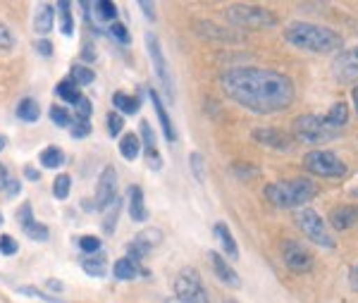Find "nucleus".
I'll return each mask as SVG.
<instances>
[{"mask_svg": "<svg viewBox=\"0 0 358 303\" xmlns=\"http://www.w3.org/2000/svg\"><path fill=\"white\" fill-rule=\"evenodd\" d=\"M120 153H122L124 160L134 162L138 155H141V139H138L134 132H127L124 136L120 139Z\"/></svg>", "mask_w": 358, "mask_h": 303, "instance_id": "22", "label": "nucleus"}, {"mask_svg": "<svg viewBox=\"0 0 358 303\" xmlns=\"http://www.w3.org/2000/svg\"><path fill=\"white\" fill-rule=\"evenodd\" d=\"M332 74L339 84H358V45L344 48L342 53L334 57Z\"/></svg>", "mask_w": 358, "mask_h": 303, "instance_id": "12", "label": "nucleus"}, {"mask_svg": "<svg viewBox=\"0 0 358 303\" xmlns=\"http://www.w3.org/2000/svg\"><path fill=\"white\" fill-rule=\"evenodd\" d=\"M120 211H122V201H120V198H115L110 206L103 211V232H106V234H113L115 232L117 220H120Z\"/></svg>", "mask_w": 358, "mask_h": 303, "instance_id": "24", "label": "nucleus"}, {"mask_svg": "<svg viewBox=\"0 0 358 303\" xmlns=\"http://www.w3.org/2000/svg\"><path fill=\"white\" fill-rule=\"evenodd\" d=\"M24 234L29 239H34V241H45V239L50 237V232H48V227H45V225H41V223H36V220H34L31 225L24 227Z\"/></svg>", "mask_w": 358, "mask_h": 303, "instance_id": "37", "label": "nucleus"}, {"mask_svg": "<svg viewBox=\"0 0 358 303\" xmlns=\"http://www.w3.org/2000/svg\"><path fill=\"white\" fill-rule=\"evenodd\" d=\"M303 167L306 172L322 179H342L346 174L344 160H339L332 150H308L303 155Z\"/></svg>", "mask_w": 358, "mask_h": 303, "instance_id": "7", "label": "nucleus"}, {"mask_svg": "<svg viewBox=\"0 0 358 303\" xmlns=\"http://www.w3.org/2000/svg\"><path fill=\"white\" fill-rule=\"evenodd\" d=\"M53 24H55V10L50 3H41L36 8V15H34V31L41 34V36H45V34L53 31Z\"/></svg>", "mask_w": 358, "mask_h": 303, "instance_id": "19", "label": "nucleus"}, {"mask_svg": "<svg viewBox=\"0 0 358 303\" xmlns=\"http://www.w3.org/2000/svg\"><path fill=\"white\" fill-rule=\"evenodd\" d=\"M292 134L299 143L322 146L327 141H334V139L342 134V129L334 127L325 115H299V118L292 122Z\"/></svg>", "mask_w": 358, "mask_h": 303, "instance_id": "4", "label": "nucleus"}, {"mask_svg": "<svg viewBox=\"0 0 358 303\" xmlns=\"http://www.w3.org/2000/svg\"><path fill=\"white\" fill-rule=\"evenodd\" d=\"M115 198H117V172H115L113 165H106L96 186V211L103 213Z\"/></svg>", "mask_w": 358, "mask_h": 303, "instance_id": "13", "label": "nucleus"}, {"mask_svg": "<svg viewBox=\"0 0 358 303\" xmlns=\"http://www.w3.org/2000/svg\"><path fill=\"white\" fill-rule=\"evenodd\" d=\"M72 129H69V134H72L74 139H86L91 134V122L89 120H84V118H77V115H74L72 118Z\"/></svg>", "mask_w": 358, "mask_h": 303, "instance_id": "36", "label": "nucleus"}, {"mask_svg": "<svg viewBox=\"0 0 358 303\" xmlns=\"http://www.w3.org/2000/svg\"><path fill=\"white\" fill-rule=\"evenodd\" d=\"M285 41L292 43L294 48L306 50V53H334V50L344 48V38L339 31L330 27L313 24V22H292L285 29Z\"/></svg>", "mask_w": 358, "mask_h": 303, "instance_id": "2", "label": "nucleus"}, {"mask_svg": "<svg viewBox=\"0 0 358 303\" xmlns=\"http://www.w3.org/2000/svg\"><path fill=\"white\" fill-rule=\"evenodd\" d=\"M175 294L182 303H210L206 284L196 267H182L175 277Z\"/></svg>", "mask_w": 358, "mask_h": 303, "instance_id": "8", "label": "nucleus"}, {"mask_svg": "<svg viewBox=\"0 0 358 303\" xmlns=\"http://www.w3.org/2000/svg\"><path fill=\"white\" fill-rule=\"evenodd\" d=\"M138 8L146 13L148 20H155V5L153 3H148V0H141V3H138Z\"/></svg>", "mask_w": 358, "mask_h": 303, "instance_id": "48", "label": "nucleus"}, {"mask_svg": "<svg viewBox=\"0 0 358 303\" xmlns=\"http://www.w3.org/2000/svg\"><path fill=\"white\" fill-rule=\"evenodd\" d=\"M224 96L256 115H275L294 103V81L282 72L263 67H229L220 74Z\"/></svg>", "mask_w": 358, "mask_h": 303, "instance_id": "1", "label": "nucleus"}, {"mask_svg": "<svg viewBox=\"0 0 358 303\" xmlns=\"http://www.w3.org/2000/svg\"><path fill=\"white\" fill-rule=\"evenodd\" d=\"M122 129H124V120H122V115L120 113H113L108 115V134H110V136L115 139V136H120V134H122Z\"/></svg>", "mask_w": 358, "mask_h": 303, "instance_id": "39", "label": "nucleus"}, {"mask_svg": "<svg viewBox=\"0 0 358 303\" xmlns=\"http://www.w3.org/2000/svg\"><path fill=\"white\" fill-rule=\"evenodd\" d=\"M327 120L332 122L334 127H339V129H344L346 127V122H349V106H346L344 101H339V103H334V106L327 110V115H325Z\"/></svg>", "mask_w": 358, "mask_h": 303, "instance_id": "28", "label": "nucleus"}, {"mask_svg": "<svg viewBox=\"0 0 358 303\" xmlns=\"http://www.w3.org/2000/svg\"><path fill=\"white\" fill-rule=\"evenodd\" d=\"M50 120H53L57 127H69V125H72V118H69V113H67L65 108H60V106L50 108Z\"/></svg>", "mask_w": 358, "mask_h": 303, "instance_id": "41", "label": "nucleus"}, {"mask_svg": "<svg viewBox=\"0 0 358 303\" xmlns=\"http://www.w3.org/2000/svg\"><path fill=\"white\" fill-rule=\"evenodd\" d=\"M17 251H20V244L15 241V237H10V234L0 237V253H3V255H15Z\"/></svg>", "mask_w": 358, "mask_h": 303, "instance_id": "42", "label": "nucleus"}, {"mask_svg": "<svg viewBox=\"0 0 358 303\" xmlns=\"http://www.w3.org/2000/svg\"><path fill=\"white\" fill-rule=\"evenodd\" d=\"M224 303H236V301H224Z\"/></svg>", "mask_w": 358, "mask_h": 303, "instance_id": "59", "label": "nucleus"}, {"mask_svg": "<svg viewBox=\"0 0 358 303\" xmlns=\"http://www.w3.org/2000/svg\"><path fill=\"white\" fill-rule=\"evenodd\" d=\"M79 248H82L84 253L94 255V253H98V251H101V239H98V237H91V234H86V237L79 239Z\"/></svg>", "mask_w": 358, "mask_h": 303, "instance_id": "40", "label": "nucleus"}, {"mask_svg": "<svg viewBox=\"0 0 358 303\" xmlns=\"http://www.w3.org/2000/svg\"><path fill=\"white\" fill-rule=\"evenodd\" d=\"M5 146H8V139H5V136H3V134H0V150H3V148H5Z\"/></svg>", "mask_w": 358, "mask_h": 303, "instance_id": "56", "label": "nucleus"}, {"mask_svg": "<svg viewBox=\"0 0 358 303\" xmlns=\"http://www.w3.org/2000/svg\"><path fill=\"white\" fill-rule=\"evenodd\" d=\"M224 17L241 29H270L277 24V15L261 5H229Z\"/></svg>", "mask_w": 358, "mask_h": 303, "instance_id": "6", "label": "nucleus"}, {"mask_svg": "<svg viewBox=\"0 0 358 303\" xmlns=\"http://www.w3.org/2000/svg\"><path fill=\"white\" fill-rule=\"evenodd\" d=\"M208 258H210L213 270H215V275H217V279H220L222 284H227V287H232V289H239L241 287L239 272H236L234 267L229 265L220 253H217V251H210V253H208Z\"/></svg>", "mask_w": 358, "mask_h": 303, "instance_id": "15", "label": "nucleus"}, {"mask_svg": "<svg viewBox=\"0 0 358 303\" xmlns=\"http://www.w3.org/2000/svg\"><path fill=\"white\" fill-rule=\"evenodd\" d=\"M253 141H258L261 146H268V148L275 150H292V136H287L282 129L277 127H256L253 129Z\"/></svg>", "mask_w": 358, "mask_h": 303, "instance_id": "14", "label": "nucleus"}, {"mask_svg": "<svg viewBox=\"0 0 358 303\" xmlns=\"http://www.w3.org/2000/svg\"><path fill=\"white\" fill-rule=\"evenodd\" d=\"M215 237H217V241H220L222 251L229 255V258H232V260L239 258V246H236V239H234L232 232H229V227H227V225H224V223H217V225H215Z\"/></svg>", "mask_w": 358, "mask_h": 303, "instance_id": "21", "label": "nucleus"}, {"mask_svg": "<svg viewBox=\"0 0 358 303\" xmlns=\"http://www.w3.org/2000/svg\"><path fill=\"white\" fill-rule=\"evenodd\" d=\"M62 162H65V153H62L57 146H48V148L41 153V165L48 167V170H57Z\"/></svg>", "mask_w": 358, "mask_h": 303, "instance_id": "30", "label": "nucleus"}, {"mask_svg": "<svg viewBox=\"0 0 358 303\" xmlns=\"http://www.w3.org/2000/svg\"><path fill=\"white\" fill-rule=\"evenodd\" d=\"M129 215L134 223H146L148 220V211H146V203H143V191L141 186H131L129 191Z\"/></svg>", "mask_w": 358, "mask_h": 303, "instance_id": "20", "label": "nucleus"}, {"mask_svg": "<svg viewBox=\"0 0 358 303\" xmlns=\"http://www.w3.org/2000/svg\"><path fill=\"white\" fill-rule=\"evenodd\" d=\"M94 79H96V72L91 67H84V65L72 67V81L77 86H89V84H94Z\"/></svg>", "mask_w": 358, "mask_h": 303, "instance_id": "33", "label": "nucleus"}, {"mask_svg": "<svg viewBox=\"0 0 358 303\" xmlns=\"http://www.w3.org/2000/svg\"><path fill=\"white\" fill-rule=\"evenodd\" d=\"M113 275L117 277V279H134L136 275H141V270H138V265L136 263H131L129 258H120V260H115V267H113Z\"/></svg>", "mask_w": 358, "mask_h": 303, "instance_id": "27", "label": "nucleus"}, {"mask_svg": "<svg viewBox=\"0 0 358 303\" xmlns=\"http://www.w3.org/2000/svg\"><path fill=\"white\" fill-rule=\"evenodd\" d=\"M5 223V218H3V213H0V225H3Z\"/></svg>", "mask_w": 358, "mask_h": 303, "instance_id": "58", "label": "nucleus"}, {"mask_svg": "<svg viewBox=\"0 0 358 303\" xmlns=\"http://www.w3.org/2000/svg\"><path fill=\"white\" fill-rule=\"evenodd\" d=\"M69 189H72V179H69V174H57L55 182H53V196L60 198V201H65L69 196Z\"/></svg>", "mask_w": 358, "mask_h": 303, "instance_id": "34", "label": "nucleus"}, {"mask_svg": "<svg viewBox=\"0 0 358 303\" xmlns=\"http://www.w3.org/2000/svg\"><path fill=\"white\" fill-rule=\"evenodd\" d=\"M94 13L101 22H117V5L110 0H98L94 3Z\"/></svg>", "mask_w": 358, "mask_h": 303, "instance_id": "31", "label": "nucleus"}, {"mask_svg": "<svg viewBox=\"0 0 358 303\" xmlns=\"http://www.w3.org/2000/svg\"><path fill=\"white\" fill-rule=\"evenodd\" d=\"M20 189H22V186L17 182H8V196H17V194H20Z\"/></svg>", "mask_w": 358, "mask_h": 303, "instance_id": "53", "label": "nucleus"}, {"mask_svg": "<svg viewBox=\"0 0 358 303\" xmlns=\"http://www.w3.org/2000/svg\"><path fill=\"white\" fill-rule=\"evenodd\" d=\"M74 106H77V118L89 120V118H91V113H94V106H91V101H89L86 96L79 98V101L74 103Z\"/></svg>", "mask_w": 358, "mask_h": 303, "instance_id": "46", "label": "nucleus"}, {"mask_svg": "<svg viewBox=\"0 0 358 303\" xmlns=\"http://www.w3.org/2000/svg\"><path fill=\"white\" fill-rule=\"evenodd\" d=\"M189 167H192V174L196 177V182H206V158L201 153H192L189 155Z\"/></svg>", "mask_w": 358, "mask_h": 303, "instance_id": "35", "label": "nucleus"}, {"mask_svg": "<svg viewBox=\"0 0 358 303\" xmlns=\"http://www.w3.org/2000/svg\"><path fill=\"white\" fill-rule=\"evenodd\" d=\"M8 182H10V174H8V167L3 165V162H0V191L5 189V186H8Z\"/></svg>", "mask_w": 358, "mask_h": 303, "instance_id": "49", "label": "nucleus"}, {"mask_svg": "<svg viewBox=\"0 0 358 303\" xmlns=\"http://www.w3.org/2000/svg\"><path fill=\"white\" fill-rule=\"evenodd\" d=\"M146 48H148V55H151V62H153V69L158 74L160 84L167 93L170 101H175V89H172V79H170V65H167V57L163 53V45H160V38L155 34H146Z\"/></svg>", "mask_w": 358, "mask_h": 303, "instance_id": "11", "label": "nucleus"}, {"mask_svg": "<svg viewBox=\"0 0 358 303\" xmlns=\"http://www.w3.org/2000/svg\"><path fill=\"white\" fill-rule=\"evenodd\" d=\"M17 118L22 122H36L41 118V108H38V101H34V98H22L20 106H17Z\"/></svg>", "mask_w": 358, "mask_h": 303, "instance_id": "23", "label": "nucleus"}, {"mask_svg": "<svg viewBox=\"0 0 358 303\" xmlns=\"http://www.w3.org/2000/svg\"><path fill=\"white\" fill-rule=\"evenodd\" d=\"M351 101H354V108H356V115H358V84L354 86V91H351Z\"/></svg>", "mask_w": 358, "mask_h": 303, "instance_id": "55", "label": "nucleus"}, {"mask_svg": "<svg viewBox=\"0 0 358 303\" xmlns=\"http://www.w3.org/2000/svg\"><path fill=\"white\" fill-rule=\"evenodd\" d=\"M199 31H208L206 36L208 38H220V41H232V36H229V31L227 29H220V27H215V24H208V22H201L199 24Z\"/></svg>", "mask_w": 358, "mask_h": 303, "instance_id": "38", "label": "nucleus"}, {"mask_svg": "<svg viewBox=\"0 0 358 303\" xmlns=\"http://www.w3.org/2000/svg\"><path fill=\"white\" fill-rule=\"evenodd\" d=\"M165 303H182V301H177V299H167Z\"/></svg>", "mask_w": 358, "mask_h": 303, "instance_id": "57", "label": "nucleus"}, {"mask_svg": "<svg viewBox=\"0 0 358 303\" xmlns=\"http://www.w3.org/2000/svg\"><path fill=\"white\" fill-rule=\"evenodd\" d=\"M82 55H84V60H89V62H91V60H96V53H94V48H91L89 43L84 45V53H82Z\"/></svg>", "mask_w": 358, "mask_h": 303, "instance_id": "51", "label": "nucleus"}, {"mask_svg": "<svg viewBox=\"0 0 358 303\" xmlns=\"http://www.w3.org/2000/svg\"><path fill=\"white\" fill-rule=\"evenodd\" d=\"M24 177H27V179H31V182H38V179H41V174L34 170V167H27V170H24Z\"/></svg>", "mask_w": 358, "mask_h": 303, "instance_id": "50", "label": "nucleus"}, {"mask_svg": "<svg viewBox=\"0 0 358 303\" xmlns=\"http://www.w3.org/2000/svg\"><path fill=\"white\" fill-rule=\"evenodd\" d=\"M138 129H141V139H143V150H146V158H148V165L153 167V170H160L163 167V158H160L158 153V146H155V134L151 129V125H148L146 120L138 125Z\"/></svg>", "mask_w": 358, "mask_h": 303, "instance_id": "17", "label": "nucleus"}, {"mask_svg": "<svg viewBox=\"0 0 358 303\" xmlns=\"http://www.w3.org/2000/svg\"><path fill=\"white\" fill-rule=\"evenodd\" d=\"M57 13H60V29L65 36H72L74 31V20H72V5L67 3V0H62V3H57Z\"/></svg>", "mask_w": 358, "mask_h": 303, "instance_id": "32", "label": "nucleus"}, {"mask_svg": "<svg viewBox=\"0 0 358 303\" xmlns=\"http://www.w3.org/2000/svg\"><path fill=\"white\" fill-rule=\"evenodd\" d=\"M55 93L62 98V101H67V103H77L79 98H82V91H79V86L74 84L72 79L60 81V84L55 86Z\"/></svg>", "mask_w": 358, "mask_h": 303, "instance_id": "29", "label": "nucleus"}, {"mask_svg": "<svg viewBox=\"0 0 358 303\" xmlns=\"http://www.w3.org/2000/svg\"><path fill=\"white\" fill-rule=\"evenodd\" d=\"M45 287H48L50 291H62V284L57 282V279H48V284H45Z\"/></svg>", "mask_w": 358, "mask_h": 303, "instance_id": "54", "label": "nucleus"}, {"mask_svg": "<svg viewBox=\"0 0 358 303\" xmlns=\"http://www.w3.org/2000/svg\"><path fill=\"white\" fill-rule=\"evenodd\" d=\"M265 198L277 208H306L317 196V189L310 179H287V182H275L263 189Z\"/></svg>", "mask_w": 358, "mask_h": 303, "instance_id": "3", "label": "nucleus"}, {"mask_svg": "<svg viewBox=\"0 0 358 303\" xmlns=\"http://www.w3.org/2000/svg\"><path fill=\"white\" fill-rule=\"evenodd\" d=\"M113 106L115 110H122L124 115H134L138 108H141V101H138L136 96H127V93L117 91L113 96Z\"/></svg>", "mask_w": 358, "mask_h": 303, "instance_id": "25", "label": "nucleus"}, {"mask_svg": "<svg viewBox=\"0 0 358 303\" xmlns=\"http://www.w3.org/2000/svg\"><path fill=\"white\" fill-rule=\"evenodd\" d=\"M151 103H153V110H155V115H158V122H160V127H163V134H165V139L170 143H175L177 141V132H175V125L170 122V115H167V110L163 106V101H160V96H158V91L151 89Z\"/></svg>", "mask_w": 358, "mask_h": 303, "instance_id": "18", "label": "nucleus"}, {"mask_svg": "<svg viewBox=\"0 0 358 303\" xmlns=\"http://www.w3.org/2000/svg\"><path fill=\"white\" fill-rule=\"evenodd\" d=\"M282 260H285V265L289 267L292 272H296V275H306V272H310L313 270V263H315L310 248H306L303 244L294 241V239L282 244Z\"/></svg>", "mask_w": 358, "mask_h": 303, "instance_id": "9", "label": "nucleus"}, {"mask_svg": "<svg viewBox=\"0 0 358 303\" xmlns=\"http://www.w3.org/2000/svg\"><path fill=\"white\" fill-rule=\"evenodd\" d=\"M34 45H36V50H38V53H41L43 57H50V55H53V43H50L48 38H36V43H34Z\"/></svg>", "mask_w": 358, "mask_h": 303, "instance_id": "47", "label": "nucleus"}, {"mask_svg": "<svg viewBox=\"0 0 358 303\" xmlns=\"http://www.w3.org/2000/svg\"><path fill=\"white\" fill-rule=\"evenodd\" d=\"M17 223L22 225V230H24V227H29L34 223V213H31V203H24V206L20 208V211H17Z\"/></svg>", "mask_w": 358, "mask_h": 303, "instance_id": "45", "label": "nucleus"}, {"mask_svg": "<svg viewBox=\"0 0 358 303\" xmlns=\"http://www.w3.org/2000/svg\"><path fill=\"white\" fill-rule=\"evenodd\" d=\"M160 244H163V232L155 230V227H146V230H141L129 241V246H127V258L138 265L153 248H158Z\"/></svg>", "mask_w": 358, "mask_h": 303, "instance_id": "10", "label": "nucleus"}, {"mask_svg": "<svg viewBox=\"0 0 358 303\" xmlns=\"http://www.w3.org/2000/svg\"><path fill=\"white\" fill-rule=\"evenodd\" d=\"M110 36L115 41H120V43H129V41H131L129 31H127V27L120 24V22H113V24H110Z\"/></svg>", "mask_w": 358, "mask_h": 303, "instance_id": "44", "label": "nucleus"}, {"mask_svg": "<svg viewBox=\"0 0 358 303\" xmlns=\"http://www.w3.org/2000/svg\"><path fill=\"white\" fill-rule=\"evenodd\" d=\"M351 287L358 291V263L351 267Z\"/></svg>", "mask_w": 358, "mask_h": 303, "instance_id": "52", "label": "nucleus"}, {"mask_svg": "<svg viewBox=\"0 0 358 303\" xmlns=\"http://www.w3.org/2000/svg\"><path fill=\"white\" fill-rule=\"evenodd\" d=\"M13 45H15L13 31H10L8 24H3V22H0V50H13Z\"/></svg>", "mask_w": 358, "mask_h": 303, "instance_id": "43", "label": "nucleus"}, {"mask_svg": "<svg viewBox=\"0 0 358 303\" xmlns=\"http://www.w3.org/2000/svg\"><path fill=\"white\" fill-rule=\"evenodd\" d=\"M356 223H358V208L356 206H337L330 213V223L327 225L337 232H344V230H351Z\"/></svg>", "mask_w": 358, "mask_h": 303, "instance_id": "16", "label": "nucleus"}, {"mask_svg": "<svg viewBox=\"0 0 358 303\" xmlns=\"http://www.w3.org/2000/svg\"><path fill=\"white\" fill-rule=\"evenodd\" d=\"M82 270L89 277H103L106 275V258H103L101 253L86 255V258L82 260Z\"/></svg>", "mask_w": 358, "mask_h": 303, "instance_id": "26", "label": "nucleus"}, {"mask_svg": "<svg viewBox=\"0 0 358 303\" xmlns=\"http://www.w3.org/2000/svg\"><path fill=\"white\" fill-rule=\"evenodd\" d=\"M294 223L299 225V230L303 232V237L308 239L310 244H315V246H322L327 251L337 248V239H334L330 225L325 223V218H322L320 213H315L313 208H299L296 213H294Z\"/></svg>", "mask_w": 358, "mask_h": 303, "instance_id": "5", "label": "nucleus"}]
</instances>
